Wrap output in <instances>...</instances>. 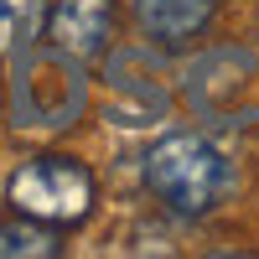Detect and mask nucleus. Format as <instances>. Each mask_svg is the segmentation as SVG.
Masks as SVG:
<instances>
[{
    "instance_id": "f257e3e1",
    "label": "nucleus",
    "mask_w": 259,
    "mask_h": 259,
    "mask_svg": "<svg viewBox=\"0 0 259 259\" xmlns=\"http://www.w3.org/2000/svg\"><path fill=\"white\" fill-rule=\"evenodd\" d=\"M89 68L52 52L47 41L6 62V104H0V130L16 135H68L89 119Z\"/></svg>"
},
{
    "instance_id": "f03ea898",
    "label": "nucleus",
    "mask_w": 259,
    "mask_h": 259,
    "mask_svg": "<svg viewBox=\"0 0 259 259\" xmlns=\"http://www.w3.org/2000/svg\"><path fill=\"white\" fill-rule=\"evenodd\" d=\"M0 202L57 233H73L99 212V171L78 150L41 145L0 177Z\"/></svg>"
},
{
    "instance_id": "7ed1b4c3",
    "label": "nucleus",
    "mask_w": 259,
    "mask_h": 259,
    "mask_svg": "<svg viewBox=\"0 0 259 259\" xmlns=\"http://www.w3.org/2000/svg\"><path fill=\"white\" fill-rule=\"evenodd\" d=\"M140 182L171 218H207L233 192V161L197 130H171L140 156Z\"/></svg>"
},
{
    "instance_id": "20e7f679",
    "label": "nucleus",
    "mask_w": 259,
    "mask_h": 259,
    "mask_svg": "<svg viewBox=\"0 0 259 259\" xmlns=\"http://www.w3.org/2000/svg\"><path fill=\"white\" fill-rule=\"evenodd\" d=\"M114 36H119V0H52L47 6L41 41L83 68L109 57Z\"/></svg>"
},
{
    "instance_id": "39448f33",
    "label": "nucleus",
    "mask_w": 259,
    "mask_h": 259,
    "mask_svg": "<svg viewBox=\"0 0 259 259\" xmlns=\"http://www.w3.org/2000/svg\"><path fill=\"white\" fill-rule=\"evenodd\" d=\"M124 11L150 47H187L212 26L218 0H124Z\"/></svg>"
},
{
    "instance_id": "423d86ee",
    "label": "nucleus",
    "mask_w": 259,
    "mask_h": 259,
    "mask_svg": "<svg viewBox=\"0 0 259 259\" xmlns=\"http://www.w3.org/2000/svg\"><path fill=\"white\" fill-rule=\"evenodd\" d=\"M47 6H52V0H0V62L41 47Z\"/></svg>"
},
{
    "instance_id": "0eeeda50",
    "label": "nucleus",
    "mask_w": 259,
    "mask_h": 259,
    "mask_svg": "<svg viewBox=\"0 0 259 259\" xmlns=\"http://www.w3.org/2000/svg\"><path fill=\"white\" fill-rule=\"evenodd\" d=\"M57 254H62L57 228L6 207V218H0V259H57Z\"/></svg>"
},
{
    "instance_id": "6e6552de",
    "label": "nucleus",
    "mask_w": 259,
    "mask_h": 259,
    "mask_svg": "<svg viewBox=\"0 0 259 259\" xmlns=\"http://www.w3.org/2000/svg\"><path fill=\"white\" fill-rule=\"evenodd\" d=\"M0 104H6V62H0Z\"/></svg>"
}]
</instances>
